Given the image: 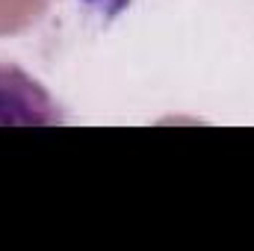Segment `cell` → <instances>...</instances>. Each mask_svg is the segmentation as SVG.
I'll return each mask as SVG.
<instances>
[{
    "instance_id": "1",
    "label": "cell",
    "mask_w": 254,
    "mask_h": 251,
    "mask_svg": "<svg viewBox=\"0 0 254 251\" xmlns=\"http://www.w3.org/2000/svg\"><path fill=\"white\" fill-rule=\"evenodd\" d=\"M0 125H63V113L36 80L0 63Z\"/></svg>"
},
{
    "instance_id": "2",
    "label": "cell",
    "mask_w": 254,
    "mask_h": 251,
    "mask_svg": "<svg viewBox=\"0 0 254 251\" xmlns=\"http://www.w3.org/2000/svg\"><path fill=\"white\" fill-rule=\"evenodd\" d=\"M51 0H0V36L21 33L36 24Z\"/></svg>"
}]
</instances>
